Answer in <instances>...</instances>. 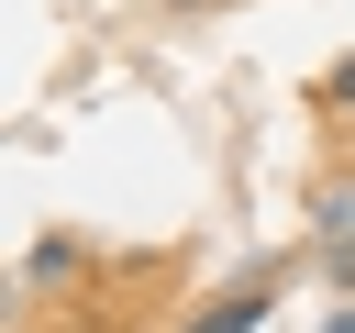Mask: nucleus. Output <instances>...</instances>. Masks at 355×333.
I'll return each mask as SVG.
<instances>
[{"mask_svg": "<svg viewBox=\"0 0 355 333\" xmlns=\"http://www.w3.org/2000/svg\"><path fill=\"white\" fill-rule=\"evenodd\" d=\"M266 311H277V278H255V289H233V300H211V311H200L189 333H255Z\"/></svg>", "mask_w": 355, "mask_h": 333, "instance_id": "1", "label": "nucleus"}, {"mask_svg": "<svg viewBox=\"0 0 355 333\" xmlns=\"http://www.w3.org/2000/svg\"><path fill=\"white\" fill-rule=\"evenodd\" d=\"M333 100H344V111H355V56H344V67H333Z\"/></svg>", "mask_w": 355, "mask_h": 333, "instance_id": "2", "label": "nucleus"}, {"mask_svg": "<svg viewBox=\"0 0 355 333\" xmlns=\"http://www.w3.org/2000/svg\"><path fill=\"white\" fill-rule=\"evenodd\" d=\"M333 333H355V311H333Z\"/></svg>", "mask_w": 355, "mask_h": 333, "instance_id": "3", "label": "nucleus"}]
</instances>
